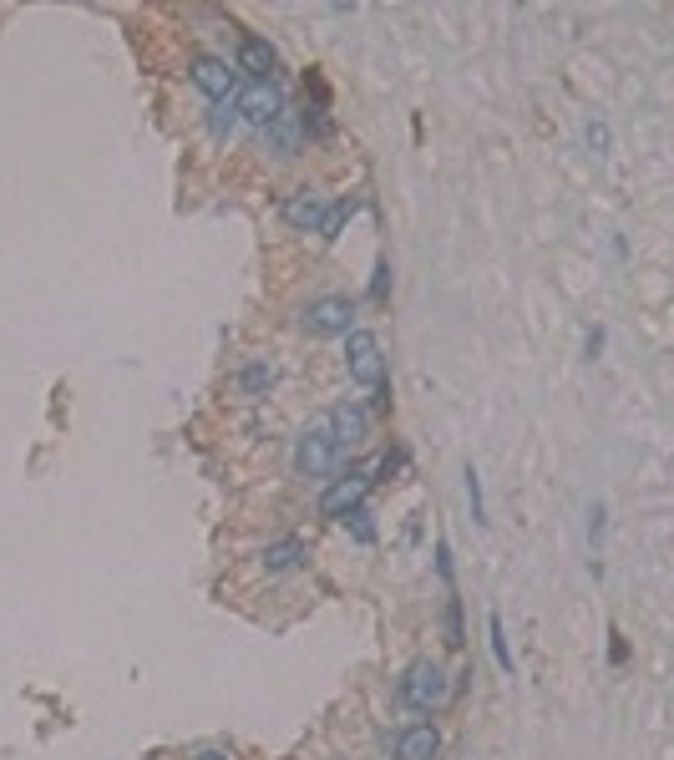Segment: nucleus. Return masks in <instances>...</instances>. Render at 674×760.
Wrapping results in <instances>:
<instances>
[{"label":"nucleus","mask_w":674,"mask_h":760,"mask_svg":"<svg viewBox=\"0 0 674 760\" xmlns=\"http://www.w3.org/2000/svg\"><path fill=\"white\" fill-rule=\"evenodd\" d=\"M467 497H472V517H477V522H487V507H482V477H477V467H467Z\"/></svg>","instance_id":"nucleus-20"},{"label":"nucleus","mask_w":674,"mask_h":760,"mask_svg":"<svg viewBox=\"0 0 674 760\" xmlns=\"http://www.w3.org/2000/svg\"><path fill=\"white\" fill-rule=\"evenodd\" d=\"M325 426H330L335 446H360V441H365V411H360V406H335V411L325 416Z\"/></svg>","instance_id":"nucleus-11"},{"label":"nucleus","mask_w":674,"mask_h":760,"mask_svg":"<svg viewBox=\"0 0 674 760\" xmlns=\"http://www.w3.org/2000/svg\"><path fill=\"white\" fill-rule=\"evenodd\" d=\"M234 112H239L244 122H254V127H269V122L284 112V92H279L274 82H249V87L239 92Z\"/></svg>","instance_id":"nucleus-6"},{"label":"nucleus","mask_w":674,"mask_h":760,"mask_svg":"<svg viewBox=\"0 0 674 760\" xmlns=\"http://www.w3.org/2000/svg\"><path fill=\"white\" fill-rule=\"evenodd\" d=\"M234 127H239V112H234V102H213V112H208V132L223 142V137H234Z\"/></svg>","instance_id":"nucleus-14"},{"label":"nucleus","mask_w":674,"mask_h":760,"mask_svg":"<svg viewBox=\"0 0 674 760\" xmlns=\"http://www.w3.org/2000/svg\"><path fill=\"white\" fill-rule=\"evenodd\" d=\"M264 142L279 152V158H294V152H299V127H294V117H289V112H279V117L264 127Z\"/></svg>","instance_id":"nucleus-12"},{"label":"nucleus","mask_w":674,"mask_h":760,"mask_svg":"<svg viewBox=\"0 0 674 760\" xmlns=\"http://www.w3.org/2000/svg\"><path fill=\"white\" fill-rule=\"evenodd\" d=\"M239 71H249V82H274L279 51H274L264 36H244V41H239Z\"/></svg>","instance_id":"nucleus-8"},{"label":"nucleus","mask_w":674,"mask_h":760,"mask_svg":"<svg viewBox=\"0 0 674 760\" xmlns=\"http://www.w3.org/2000/svg\"><path fill=\"white\" fill-rule=\"evenodd\" d=\"M436 750H441V735L431 720H416L396 735V760H436Z\"/></svg>","instance_id":"nucleus-10"},{"label":"nucleus","mask_w":674,"mask_h":760,"mask_svg":"<svg viewBox=\"0 0 674 760\" xmlns=\"http://www.w3.org/2000/svg\"><path fill=\"white\" fill-rule=\"evenodd\" d=\"M355 208H360V198H345V203H335V208L325 213V223H320V234H325V239H335L340 228H345V218H350Z\"/></svg>","instance_id":"nucleus-17"},{"label":"nucleus","mask_w":674,"mask_h":760,"mask_svg":"<svg viewBox=\"0 0 674 760\" xmlns=\"http://www.w3.org/2000/svg\"><path fill=\"white\" fill-rule=\"evenodd\" d=\"M345 370H350L355 386L386 391V355H381V340L370 330H350L345 335Z\"/></svg>","instance_id":"nucleus-1"},{"label":"nucleus","mask_w":674,"mask_h":760,"mask_svg":"<svg viewBox=\"0 0 674 760\" xmlns=\"http://www.w3.org/2000/svg\"><path fill=\"white\" fill-rule=\"evenodd\" d=\"M269 386H274V365H264V360H254V365L244 370V391H249V396H264Z\"/></svg>","instance_id":"nucleus-16"},{"label":"nucleus","mask_w":674,"mask_h":760,"mask_svg":"<svg viewBox=\"0 0 674 760\" xmlns=\"http://www.w3.org/2000/svg\"><path fill=\"white\" fill-rule=\"evenodd\" d=\"M446 644H462V603L457 598H446Z\"/></svg>","instance_id":"nucleus-19"},{"label":"nucleus","mask_w":674,"mask_h":760,"mask_svg":"<svg viewBox=\"0 0 674 760\" xmlns=\"http://www.w3.org/2000/svg\"><path fill=\"white\" fill-rule=\"evenodd\" d=\"M198 760H229V755H223V750H203Z\"/></svg>","instance_id":"nucleus-23"},{"label":"nucleus","mask_w":674,"mask_h":760,"mask_svg":"<svg viewBox=\"0 0 674 760\" xmlns=\"http://www.w3.org/2000/svg\"><path fill=\"white\" fill-rule=\"evenodd\" d=\"M188 76H193V87H198L208 102H229L234 87H239V71H234L229 61H218V56H198Z\"/></svg>","instance_id":"nucleus-5"},{"label":"nucleus","mask_w":674,"mask_h":760,"mask_svg":"<svg viewBox=\"0 0 674 760\" xmlns=\"http://www.w3.org/2000/svg\"><path fill=\"white\" fill-rule=\"evenodd\" d=\"M487 634H492V659H497V669H512V649H507V634H502V619H497V614L487 619Z\"/></svg>","instance_id":"nucleus-18"},{"label":"nucleus","mask_w":674,"mask_h":760,"mask_svg":"<svg viewBox=\"0 0 674 760\" xmlns=\"http://www.w3.org/2000/svg\"><path fill=\"white\" fill-rule=\"evenodd\" d=\"M446 674L431 664V659H416L411 669H406V679H401V700L411 705V710H421V715H431L436 705H446Z\"/></svg>","instance_id":"nucleus-3"},{"label":"nucleus","mask_w":674,"mask_h":760,"mask_svg":"<svg viewBox=\"0 0 674 760\" xmlns=\"http://www.w3.org/2000/svg\"><path fill=\"white\" fill-rule=\"evenodd\" d=\"M365 487H370V482H365L360 472H350V477L330 482V487H325V497H320V512H325V517H345V512H355V507L365 502Z\"/></svg>","instance_id":"nucleus-9"},{"label":"nucleus","mask_w":674,"mask_h":760,"mask_svg":"<svg viewBox=\"0 0 674 760\" xmlns=\"http://www.w3.org/2000/svg\"><path fill=\"white\" fill-rule=\"evenodd\" d=\"M588 142L604 152V147H609V127H604V122H588Z\"/></svg>","instance_id":"nucleus-21"},{"label":"nucleus","mask_w":674,"mask_h":760,"mask_svg":"<svg viewBox=\"0 0 674 760\" xmlns=\"http://www.w3.org/2000/svg\"><path fill=\"white\" fill-rule=\"evenodd\" d=\"M335 462H340V446H335V436H330L325 421L299 431V441H294V472L299 477H330Z\"/></svg>","instance_id":"nucleus-2"},{"label":"nucleus","mask_w":674,"mask_h":760,"mask_svg":"<svg viewBox=\"0 0 674 760\" xmlns=\"http://www.w3.org/2000/svg\"><path fill=\"white\" fill-rule=\"evenodd\" d=\"M345 522H350V532H355V543H376V517H370V507H355V512H345Z\"/></svg>","instance_id":"nucleus-15"},{"label":"nucleus","mask_w":674,"mask_h":760,"mask_svg":"<svg viewBox=\"0 0 674 760\" xmlns=\"http://www.w3.org/2000/svg\"><path fill=\"white\" fill-rule=\"evenodd\" d=\"M299 325H305V335H315V340L350 335V330H355V304L340 299V294H325V299H315L310 310L299 315Z\"/></svg>","instance_id":"nucleus-4"},{"label":"nucleus","mask_w":674,"mask_h":760,"mask_svg":"<svg viewBox=\"0 0 674 760\" xmlns=\"http://www.w3.org/2000/svg\"><path fill=\"white\" fill-rule=\"evenodd\" d=\"M305 563V543L299 538H284V543H269L264 548V568L269 573H289V568H299Z\"/></svg>","instance_id":"nucleus-13"},{"label":"nucleus","mask_w":674,"mask_h":760,"mask_svg":"<svg viewBox=\"0 0 674 760\" xmlns=\"http://www.w3.org/2000/svg\"><path fill=\"white\" fill-rule=\"evenodd\" d=\"M386 274H391V269H386V264H376V279H370V294H376V299L386 294Z\"/></svg>","instance_id":"nucleus-22"},{"label":"nucleus","mask_w":674,"mask_h":760,"mask_svg":"<svg viewBox=\"0 0 674 760\" xmlns=\"http://www.w3.org/2000/svg\"><path fill=\"white\" fill-rule=\"evenodd\" d=\"M330 213V198L320 188H299L289 203H284V223L289 228H305V234H320V223Z\"/></svg>","instance_id":"nucleus-7"}]
</instances>
